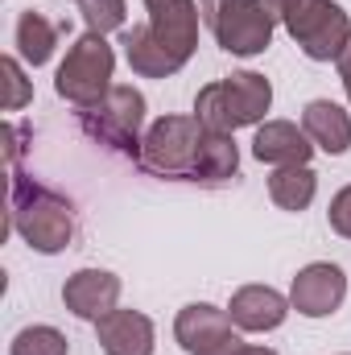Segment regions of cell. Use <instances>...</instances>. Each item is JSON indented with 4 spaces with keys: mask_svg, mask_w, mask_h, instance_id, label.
<instances>
[{
    "mask_svg": "<svg viewBox=\"0 0 351 355\" xmlns=\"http://www.w3.org/2000/svg\"><path fill=\"white\" fill-rule=\"evenodd\" d=\"M149 21L120 33L124 58L141 79H174L198 50V0H145Z\"/></svg>",
    "mask_w": 351,
    "mask_h": 355,
    "instance_id": "cell-1",
    "label": "cell"
},
{
    "mask_svg": "<svg viewBox=\"0 0 351 355\" xmlns=\"http://www.w3.org/2000/svg\"><path fill=\"white\" fill-rule=\"evenodd\" d=\"M8 232H17L33 252L54 257V252L71 248V240H75V207L54 186L12 170V186H8Z\"/></svg>",
    "mask_w": 351,
    "mask_h": 355,
    "instance_id": "cell-2",
    "label": "cell"
},
{
    "mask_svg": "<svg viewBox=\"0 0 351 355\" xmlns=\"http://www.w3.org/2000/svg\"><path fill=\"white\" fill-rule=\"evenodd\" d=\"M261 4L310 62H335L351 42V17L339 0H261Z\"/></svg>",
    "mask_w": 351,
    "mask_h": 355,
    "instance_id": "cell-3",
    "label": "cell"
},
{
    "mask_svg": "<svg viewBox=\"0 0 351 355\" xmlns=\"http://www.w3.org/2000/svg\"><path fill=\"white\" fill-rule=\"evenodd\" d=\"M273 107V83L257 71H232L194 95V116L211 132H236L261 124Z\"/></svg>",
    "mask_w": 351,
    "mask_h": 355,
    "instance_id": "cell-4",
    "label": "cell"
},
{
    "mask_svg": "<svg viewBox=\"0 0 351 355\" xmlns=\"http://www.w3.org/2000/svg\"><path fill=\"white\" fill-rule=\"evenodd\" d=\"M203 124L198 116H162L145 128V141L137 149V170L149 178H170V182H194L198 166V145H203Z\"/></svg>",
    "mask_w": 351,
    "mask_h": 355,
    "instance_id": "cell-5",
    "label": "cell"
},
{
    "mask_svg": "<svg viewBox=\"0 0 351 355\" xmlns=\"http://www.w3.org/2000/svg\"><path fill=\"white\" fill-rule=\"evenodd\" d=\"M112 75H116V50L108 46V37L103 33H83L67 50V58H62V67L54 75V91L75 112H83V107L99 103L108 91L116 87Z\"/></svg>",
    "mask_w": 351,
    "mask_h": 355,
    "instance_id": "cell-6",
    "label": "cell"
},
{
    "mask_svg": "<svg viewBox=\"0 0 351 355\" xmlns=\"http://www.w3.org/2000/svg\"><path fill=\"white\" fill-rule=\"evenodd\" d=\"M79 128L95 145L137 157V149L145 141V95L128 83H116L99 103L79 112Z\"/></svg>",
    "mask_w": 351,
    "mask_h": 355,
    "instance_id": "cell-7",
    "label": "cell"
},
{
    "mask_svg": "<svg viewBox=\"0 0 351 355\" xmlns=\"http://www.w3.org/2000/svg\"><path fill=\"white\" fill-rule=\"evenodd\" d=\"M203 21L215 33L219 50L236 54V58H257L273 46V29L277 21L268 17L261 0H203Z\"/></svg>",
    "mask_w": 351,
    "mask_h": 355,
    "instance_id": "cell-8",
    "label": "cell"
},
{
    "mask_svg": "<svg viewBox=\"0 0 351 355\" xmlns=\"http://www.w3.org/2000/svg\"><path fill=\"white\" fill-rule=\"evenodd\" d=\"M348 297V272L331 261H314V265L298 268L293 285H289V306L302 318H331Z\"/></svg>",
    "mask_w": 351,
    "mask_h": 355,
    "instance_id": "cell-9",
    "label": "cell"
},
{
    "mask_svg": "<svg viewBox=\"0 0 351 355\" xmlns=\"http://www.w3.org/2000/svg\"><path fill=\"white\" fill-rule=\"evenodd\" d=\"M174 339L186 355H207L223 347L228 339H236V322L228 310L211 306V302H190L182 306L174 318Z\"/></svg>",
    "mask_w": 351,
    "mask_h": 355,
    "instance_id": "cell-10",
    "label": "cell"
},
{
    "mask_svg": "<svg viewBox=\"0 0 351 355\" xmlns=\"http://www.w3.org/2000/svg\"><path fill=\"white\" fill-rule=\"evenodd\" d=\"M116 302H120V277L108 268H79L62 285V306L83 322H99L103 314L116 310Z\"/></svg>",
    "mask_w": 351,
    "mask_h": 355,
    "instance_id": "cell-11",
    "label": "cell"
},
{
    "mask_svg": "<svg viewBox=\"0 0 351 355\" xmlns=\"http://www.w3.org/2000/svg\"><path fill=\"white\" fill-rule=\"evenodd\" d=\"M289 310H293L289 297L277 293L273 285H240L232 293V302H228V314H232L236 331H244V335H268V331H277L289 318Z\"/></svg>",
    "mask_w": 351,
    "mask_h": 355,
    "instance_id": "cell-12",
    "label": "cell"
},
{
    "mask_svg": "<svg viewBox=\"0 0 351 355\" xmlns=\"http://www.w3.org/2000/svg\"><path fill=\"white\" fill-rule=\"evenodd\" d=\"M252 157L261 166H273V170H281V166H310L314 141L293 120H264V124H257V137H252Z\"/></svg>",
    "mask_w": 351,
    "mask_h": 355,
    "instance_id": "cell-13",
    "label": "cell"
},
{
    "mask_svg": "<svg viewBox=\"0 0 351 355\" xmlns=\"http://www.w3.org/2000/svg\"><path fill=\"white\" fill-rule=\"evenodd\" d=\"M95 339L103 355H153L157 343V331H153V318L141 314V310H112L95 322Z\"/></svg>",
    "mask_w": 351,
    "mask_h": 355,
    "instance_id": "cell-14",
    "label": "cell"
},
{
    "mask_svg": "<svg viewBox=\"0 0 351 355\" xmlns=\"http://www.w3.org/2000/svg\"><path fill=\"white\" fill-rule=\"evenodd\" d=\"M302 128L314 141V149H323L331 157H343L351 149V116L335 99H310L302 107Z\"/></svg>",
    "mask_w": 351,
    "mask_h": 355,
    "instance_id": "cell-15",
    "label": "cell"
},
{
    "mask_svg": "<svg viewBox=\"0 0 351 355\" xmlns=\"http://www.w3.org/2000/svg\"><path fill=\"white\" fill-rule=\"evenodd\" d=\"M58 33H62V25H54L46 12H21L17 17V33H12V46H17V54L29 62V67H46L50 58H54V50H58Z\"/></svg>",
    "mask_w": 351,
    "mask_h": 355,
    "instance_id": "cell-16",
    "label": "cell"
},
{
    "mask_svg": "<svg viewBox=\"0 0 351 355\" xmlns=\"http://www.w3.org/2000/svg\"><path fill=\"white\" fill-rule=\"evenodd\" d=\"M240 174V149L232 141V132H203V145H198V166H194V182L203 186H219V182H232Z\"/></svg>",
    "mask_w": 351,
    "mask_h": 355,
    "instance_id": "cell-17",
    "label": "cell"
},
{
    "mask_svg": "<svg viewBox=\"0 0 351 355\" xmlns=\"http://www.w3.org/2000/svg\"><path fill=\"white\" fill-rule=\"evenodd\" d=\"M318 194V174L310 166H281L268 174V198L289 211V215H302Z\"/></svg>",
    "mask_w": 351,
    "mask_h": 355,
    "instance_id": "cell-18",
    "label": "cell"
},
{
    "mask_svg": "<svg viewBox=\"0 0 351 355\" xmlns=\"http://www.w3.org/2000/svg\"><path fill=\"white\" fill-rule=\"evenodd\" d=\"M8 355H71V343H67V335L58 327L37 322V327H21L12 335Z\"/></svg>",
    "mask_w": 351,
    "mask_h": 355,
    "instance_id": "cell-19",
    "label": "cell"
},
{
    "mask_svg": "<svg viewBox=\"0 0 351 355\" xmlns=\"http://www.w3.org/2000/svg\"><path fill=\"white\" fill-rule=\"evenodd\" d=\"M79 12H83V25L87 33H124L128 25V4L124 0H79Z\"/></svg>",
    "mask_w": 351,
    "mask_h": 355,
    "instance_id": "cell-20",
    "label": "cell"
},
{
    "mask_svg": "<svg viewBox=\"0 0 351 355\" xmlns=\"http://www.w3.org/2000/svg\"><path fill=\"white\" fill-rule=\"evenodd\" d=\"M0 75H4V112H21L33 99V83H29L21 58L17 54H4L0 58Z\"/></svg>",
    "mask_w": 351,
    "mask_h": 355,
    "instance_id": "cell-21",
    "label": "cell"
},
{
    "mask_svg": "<svg viewBox=\"0 0 351 355\" xmlns=\"http://www.w3.org/2000/svg\"><path fill=\"white\" fill-rule=\"evenodd\" d=\"M327 223H331L335 236L351 240V186H343V190L331 198V207H327Z\"/></svg>",
    "mask_w": 351,
    "mask_h": 355,
    "instance_id": "cell-22",
    "label": "cell"
},
{
    "mask_svg": "<svg viewBox=\"0 0 351 355\" xmlns=\"http://www.w3.org/2000/svg\"><path fill=\"white\" fill-rule=\"evenodd\" d=\"M207 355H277V352L261 347V343H240V335H236V339H228L223 347H215V352H207Z\"/></svg>",
    "mask_w": 351,
    "mask_h": 355,
    "instance_id": "cell-23",
    "label": "cell"
},
{
    "mask_svg": "<svg viewBox=\"0 0 351 355\" xmlns=\"http://www.w3.org/2000/svg\"><path fill=\"white\" fill-rule=\"evenodd\" d=\"M21 141H25V128H17V124H4V145H8V170H17V157H21Z\"/></svg>",
    "mask_w": 351,
    "mask_h": 355,
    "instance_id": "cell-24",
    "label": "cell"
},
{
    "mask_svg": "<svg viewBox=\"0 0 351 355\" xmlns=\"http://www.w3.org/2000/svg\"><path fill=\"white\" fill-rule=\"evenodd\" d=\"M335 67H339V79H343V91H348V99H351V42L343 46V54L335 58Z\"/></svg>",
    "mask_w": 351,
    "mask_h": 355,
    "instance_id": "cell-25",
    "label": "cell"
}]
</instances>
